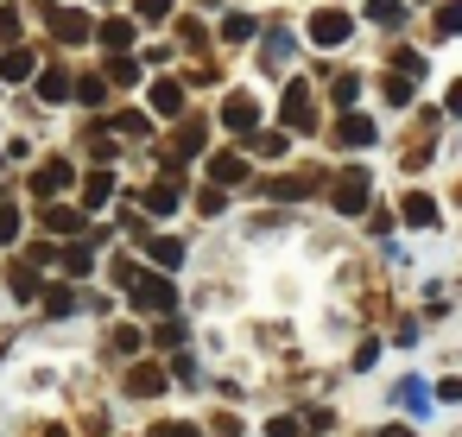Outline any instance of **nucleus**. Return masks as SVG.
I'll use <instances>...</instances> for the list:
<instances>
[{
  "label": "nucleus",
  "instance_id": "5",
  "mask_svg": "<svg viewBox=\"0 0 462 437\" xmlns=\"http://www.w3.org/2000/svg\"><path fill=\"white\" fill-rule=\"evenodd\" d=\"M336 209H342V216H361V209H367V172H361V165L336 178Z\"/></svg>",
  "mask_w": 462,
  "mask_h": 437
},
{
  "label": "nucleus",
  "instance_id": "42",
  "mask_svg": "<svg viewBox=\"0 0 462 437\" xmlns=\"http://www.w3.org/2000/svg\"><path fill=\"white\" fill-rule=\"evenodd\" d=\"M437 393H443V399H462V380H443Z\"/></svg>",
  "mask_w": 462,
  "mask_h": 437
},
{
  "label": "nucleus",
  "instance_id": "32",
  "mask_svg": "<svg viewBox=\"0 0 462 437\" xmlns=\"http://www.w3.org/2000/svg\"><path fill=\"white\" fill-rule=\"evenodd\" d=\"M178 153H203V121H184L178 127Z\"/></svg>",
  "mask_w": 462,
  "mask_h": 437
},
{
  "label": "nucleus",
  "instance_id": "14",
  "mask_svg": "<svg viewBox=\"0 0 462 437\" xmlns=\"http://www.w3.org/2000/svg\"><path fill=\"white\" fill-rule=\"evenodd\" d=\"M336 134H342V146H374V121H367V115H355V108L342 115V127H336Z\"/></svg>",
  "mask_w": 462,
  "mask_h": 437
},
{
  "label": "nucleus",
  "instance_id": "28",
  "mask_svg": "<svg viewBox=\"0 0 462 437\" xmlns=\"http://www.w3.org/2000/svg\"><path fill=\"white\" fill-rule=\"evenodd\" d=\"M437 33H443V39L462 33V0H443V7H437Z\"/></svg>",
  "mask_w": 462,
  "mask_h": 437
},
{
  "label": "nucleus",
  "instance_id": "1",
  "mask_svg": "<svg viewBox=\"0 0 462 437\" xmlns=\"http://www.w3.org/2000/svg\"><path fill=\"white\" fill-rule=\"evenodd\" d=\"M127 292H134V311H140V317H171V311H178V285H171L165 273H140Z\"/></svg>",
  "mask_w": 462,
  "mask_h": 437
},
{
  "label": "nucleus",
  "instance_id": "12",
  "mask_svg": "<svg viewBox=\"0 0 462 437\" xmlns=\"http://www.w3.org/2000/svg\"><path fill=\"white\" fill-rule=\"evenodd\" d=\"M39 70V58L26 51V45H14V51H0V77H7V83H26Z\"/></svg>",
  "mask_w": 462,
  "mask_h": 437
},
{
  "label": "nucleus",
  "instance_id": "21",
  "mask_svg": "<svg viewBox=\"0 0 462 437\" xmlns=\"http://www.w3.org/2000/svg\"><path fill=\"white\" fill-rule=\"evenodd\" d=\"M39 304H45V317H70V311H77V292H70V285H45Z\"/></svg>",
  "mask_w": 462,
  "mask_h": 437
},
{
  "label": "nucleus",
  "instance_id": "39",
  "mask_svg": "<svg viewBox=\"0 0 462 437\" xmlns=\"http://www.w3.org/2000/svg\"><path fill=\"white\" fill-rule=\"evenodd\" d=\"M146 437H203V431H197V424H152Z\"/></svg>",
  "mask_w": 462,
  "mask_h": 437
},
{
  "label": "nucleus",
  "instance_id": "25",
  "mask_svg": "<svg viewBox=\"0 0 462 437\" xmlns=\"http://www.w3.org/2000/svg\"><path fill=\"white\" fill-rule=\"evenodd\" d=\"M108 83H140V64L127 51H108Z\"/></svg>",
  "mask_w": 462,
  "mask_h": 437
},
{
  "label": "nucleus",
  "instance_id": "40",
  "mask_svg": "<svg viewBox=\"0 0 462 437\" xmlns=\"http://www.w3.org/2000/svg\"><path fill=\"white\" fill-rule=\"evenodd\" d=\"M260 153L266 159H285V134H260Z\"/></svg>",
  "mask_w": 462,
  "mask_h": 437
},
{
  "label": "nucleus",
  "instance_id": "26",
  "mask_svg": "<svg viewBox=\"0 0 462 437\" xmlns=\"http://www.w3.org/2000/svg\"><path fill=\"white\" fill-rule=\"evenodd\" d=\"M134 20H146V26H165V20H171V0H134Z\"/></svg>",
  "mask_w": 462,
  "mask_h": 437
},
{
  "label": "nucleus",
  "instance_id": "11",
  "mask_svg": "<svg viewBox=\"0 0 462 437\" xmlns=\"http://www.w3.org/2000/svg\"><path fill=\"white\" fill-rule=\"evenodd\" d=\"M209 178H216V191H222V184H247V159H241V153H216V159H209Z\"/></svg>",
  "mask_w": 462,
  "mask_h": 437
},
{
  "label": "nucleus",
  "instance_id": "8",
  "mask_svg": "<svg viewBox=\"0 0 462 437\" xmlns=\"http://www.w3.org/2000/svg\"><path fill=\"white\" fill-rule=\"evenodd\" d=\"M222 127L254 134V127H260V102H254V96H228V102H222Z\"/></svg>",
  "mask_w": 462,
  "mask_h": 437
},
{
  "label": "nucleus",
  "instance_id": "44",
  "mask_svg": "<svg viewBox=\"0 0 462 437\" xmlns=\"http://www.w3.org/2000/svg\"><path fill=\"white\" fill-rule=\"evenodd\" d=\"M39 437H70V431H64V424H45V431H39Z\"/></svg>",
  "mask_w": 462,
  "mask_h": 437
},
{
  "label": "nucleus",
  "instance_id": "35",
  "mask_svg": "<svg viewBox=\"0 0 462 437\" xmlns=\"http://www.w3.org/2000/svg\"><path fill=\"white\" fill-rule=\"evenodd\" d=\"M178 39H184V45H190V51H203V45H209V33H203V26H197V20H178Z\"/></svg>",
  "mask_w": 462,
  "mask_h": 437
},
{
  "label": "nucleus",
  "instance_id": "33",
  "mask_svg": "<svg viewBox=\"0 0 462 437\" xmlns=\"http://www.w3.org/2000/svg\"><path fill=\"white\" fill-rule=\"evenodd\" d=\"M7 241H20V209L0 203V247H7Z\"/></svg>",
  "mask_w": 462,
  "mask_h": 437
},
{
  "label": "nucleus",
  "instance_id": "10",
  "mask_svg": "<svg viewBox=\"0 0 462 437\" xmlns=\"http://www.w3.org/2000/svg\"><path fill=\"white\" fill-rule=\"evenodd\" d=\"M399 216H405L411 228H437V197L411 191V197H399Z\"/></svg>",
  "mask_w": 462,
  "mask_h": 437
},
{
  "label": "nucleus",
  "instance_id": "43",
  "mask_svg": "<svg viewBox=\"0 0 462 437\" xmlns=\"http://www.w3.org/2000/svg\"><path fill=\"white\" fill-rule=\"evenodd\" d=\"M449 115H462V83H449Z\"/></svg>",
  "mask_w": 462,
  "mask_h": 437
},
{
  "label": "nucleus",
  "instance_id": "38",
  "mask_svg": "<svg viewBox=\"0 0 462 437\" xmlns=\"http://www.w3.org/2000/svg\"><path fill=\"white\" fill-rule=\"evenodd\" d=\"M386 102L405 108V102H411V83H405V77H386Z\"/></svg>",
  "mask_w": 462,
  "mask_h": 437
},
{
  "label": "nucleus",
  "instance_id": "27",
  "mask_svg": "<svg viewBox=\"0 0 462 437\" xmlns=\"http://www.w3.org/2000/svg\"><path fill=\"white\" fill-rule=\"evenodd\" d=\"M399 399H405V412H430V405H424V399H430L424 380H399Z\"/></svg>",
  "mask_w": 462,
  "mask_h": 437
},
{
  "label": "nucleus",
  "instance_id": "23",
  "mask_svg": "<svg viewBox=\"0 0 462 437\" xmlns=\"http://www.w3.org/2000/svg\"><path fill=\"white\" fill-rule=\"evenodd\" d=\"M367 20L374 26H405V0H367Z\"/></svg>",
  "mask_w": 462,
  "mask_h": 437
},
{
  "label": "nucleus",
  "instance_id": "15",
  "mask_svg": "<svg viewBox=\"0 0 462 437\" xmlns=\"http://www.w3.org/2000/svg\"><path fill=\"white\" fill-rule=\"evenodd\" d=\"M146 254H152V266H159V273H178V266H184V247H178L171 235H159V241H146Z\"/></svg>",
  "mask_w": 462,
  "mask_h": 437
},
{
  "label": "nucleus",
  "instance_id": "31",
  "mask_svg": "<svg viewBox=\"0 0 462 437\" xmlns=\"http://www.w3.org/2000/svg\"><path fill=\"white\" fill-rule=\"evenodd\" d=\"M115 134L121 140H146V115H115Z\"/></svg>",
  "mask_w": 462,
  "mask_h": 437
},
{
  "label": "nucleus",
  "instance_id": "3",
  "mask_svg": "<svg viewBox=\"0 0 462 437\" xmlns=\"http://www.w3.org/2000/svg\"><path fill=\"white\" fill-rule=\"evenodd\" d=\"M348 33H355V20H348L342 7H317V14H310V45L336 51V45H348Z\"/></svg>",
  "mask_w": 462,
  "mask_h": 437
},
{
  "label": "nucleus",
  "instance_id": "45",
  "mask_svg": "<svg viewBox=\"0 0 462 437\" xmlns=\"http://www.w3.org/2000/svg\"><path fill=\"white\" fill-rule=\"evenodd\" d=\"M380 437H411V431H405V424H386V431H380Z\"/></svg>",
  "mask_w": 462,
  "mask_h": 437
},
{
  "label": "nucleus",
  "instance_id": "19",
  "mask_svg": "<svg viewBox=\"0 0 462 437\" xmlns=\"http://www.w3.org/2000/svg\"><path fill=\"white\" fill-rule=\"evenodd\" d=\"M45 228H51V235H77V228H83V209H70V203H51V209H45Z\"/></svg>",
  "mask_w": 462,
  "mask_h": 437
},
{
  "label": "nucleus",
  "instance_id": "17",
  "mask_svg": "<svg viewBox=\"0 0 462 437\" xmlns=\"http://www.w3.org/2000/svg\"><path fill=\"white\" fill-rule=\"evenodd\" d=\"M108 197H115V172H102V165H96V172L83 178V203L96 209V203H108Z\"/></svg>",
  "mask_w": 462,
  "mask_h": 437
},
{
  "label": "nucleus",
  "instance_id": "30",
  "mask_svg": "<svg viewBox=\"0 0 462 437\" xmlns=\"http://www.w3.org/2000/svg\"><path fill=\"white\" fill-rule=\"evenodd\" d=\"M77 96H83L89 108H102V102H108V77H83V83H77Z\"/></svg>",
  "mask_w": 462,
  "mask_h": 437
},
{
  "label": "nucleus",
  "instance_id": "6",
  "mask_svg": "<svg viewBox=\"0 0 462 437\" xmlns=\"http://www.w3.org/2000/svg\"><path fill=\"white\" fill-rule=\"evenodd\" d=\"M70 184H77V172H70L64 159H45V165L32 172V191H39V197H64Z\"/></svg>",
  "mask_w": 462,
  "mask_h": 437
},
{
  "label": "nucleus",
  "instance_id": "41",
  "mask_svg": "<svg viewBox=\"0 0 462 437\" xmlns=\"http://www.w3.org/2000/svg\"><path fill=\"white\" fill-rule=\"evenodd\" d=\"M266 437H298V418H291V412H285V418H273V424H266Z\"/></svg>",
  "mask_w": 462,
  "mask_h": 437
},
{
  "label": "nucleus",
  "instance_id": "9",
  "mask_svg": "<svg viewBox=\"0 0 462 437\" xmlns=\"http://www.w3.org/2000/svg\"><path fill=\"white\" fill-rule=\"evenodd\" d=\"M152 115H165V121H184V83L159 77V83H152Z\"/></svg>",
  "mask_w": 462,
  "mask_h": 437
},
{
  "label": "nucleus",
  "instance_id": "29",
  "mask_svg": "<svg viewBox=\"0 0 462 437\" xmlns=\"http://www.w3.org/2000/svg\"><path fill=\"white\" fill-rule=\"evenodd\" d=\"M393 77L418 83V77H424V58H418V51H399V58H393Z\"/></svg>",
  "mask_w": 462,
  "mask_h": 437
},
{
  "label": "nucleus",
  "instance_id": "18",
  "mask_svg": "<svg viewBox=\"0 0 462 437\" xmlns=\"http://www.w3.org/2000/svg\"><path fill=\"white\" fill-rule=\"evenodd\" d=\"M171 209H178V184H171V178H159V184L146 191V216H171Z\"/></svg>",
  "mask_w": 462,
  "mask_h": 437
},
{
  "label": "nucleus",
  "instance_id": "22",
  "mask_svg": "<svg viewBox=\"0 0 462 437\" xmlns=\"http://www.w3.org/2000/svg\"><path fill=\"white\" fill-rule=\"evenodd\" d=\"M58 266H64L70 279H89V273H96V254H89V247H64V254H58Z\"/></svg>",
  "mask_w": 462,
  "mask_h": 437
},
{
  "label": "nucleus",
  "instance_id": "13",
  "mask_svg": "<svg viewBox=\"0 0 462 437\" xmlns=\"http://www.w3.org/2000/svg\"><path fill=\"white\" fill-rule=\"evenodd\" d=\"M70 96H77V83L64 70H39V102H70Z\"/></svg>",
  "mask_w": 462,
  "mask_h": 437
},
{
  "label": "nucleus",
  "instance_id": "4",
  "mask_svg": "<svg viewBox=\"0 0 462 437\" xmlns=\"http://www.w3.org/2000/svg\"><path fill=\"white\" fill-rule=\"evenodd\" d=\"M279 121H285L291 134H317V121H323V115H317V102H310V89H304V83H291V89H285Z\"/></svg>",
  "mask_w": 462,
  "mask_h": 437
},
{
  "label": "nucleus",
  "instance_id": "36",
  "mask_svg": "<svg viewBox=\"0 0 462 437\" xmlns=\"http://www.w3.org/2000/svg\"><path fill=\"white\" fill-rule=\"evenodd\" d=\"M355 96H361V77H355V70H348V77H336V102H342V115H348V102H355Z\"/></svg>",
  "mask_w": 462,
  "mask_h": 437
},
{
  "label": "nucleus",
  "instance_id": "34",
  "mask_svg": "<svg viewBox=\"0 0 462 437\" xmlns=\"http://www.w3.org/2000/svg\"><path fill=\"white\" fill-rule=\"evenodd\" d=\"M14 39H20V7H0V45L14 51Z\"/></svg>",
  "mask_w": 462,
  "mask_h": 437
},
{
  "label": "nucleus",
  "instance_id": "16",
  "mask_svg": "<svg viewBox=\"0 0 462 437\" xmlns=\"http://www.w3.org/2000/svg\"><path fill=\"white\" fill-rule=\"evenodd\" d=\"M96 39H102L108 51H127V45H134V20H102V26H96Z\"/></svg>",
  "mask_w": 462,
  "mask_h": 437
},
{
  "label": "nucleus",
  "instance_id": "2",
  "mask_svg": "<svg viewBox=\"0 0 462 437\" xmlns=\"http://www.w3.org/2000/svg\"><path fill=\"white\" fill-rule=\"evenodd\" d=\"M45 26H51L58 45H89V39H96V20H89L83 7H45Z\"/></svg>",
  "mask_w": 462,
  "mask_h": 437
},
{
  "label": "nucleus",
  "instance_id": "24",
  "mask_svg": "<svg viewBox=\"0 0 462 437\" xmlns=\"http://www.w3.org/2000/svg\"><path fill=\"white\" fill-rule=\"evenodd\" d=\"M254 33H260V20H247V14H228V20H222V39H228V45H247Z\"/></svg>",
  "mask_w": 462,
  "mask_h": 437
},
{
  "label": "nucleus",
  "instance_id": "37",
  "mask_svg": "<svg viewBox=\"0 0 462 437\" xmlns=\"http://www.w3.org/2000/svg\"><path fill=\"white\" fill-rule=\"evenodd\" d=\"M222 209H228V197H222V191H216V184H209V191H203V197H197V216H222Z\"/></svg>",
  "mask_w": 462,
  "mask_h": 437
},
{
  "label": "nucleus",
  "instance_id": "7",
  "mask_svg": "<svg viewBox=\"0 0 462 437\" xmlns=\"http://www.w3.org/2000/svg\"><path fill=\"white\" fill-rule=\"evenodd\" d=\"M165 380H171V374H165L159 361H134V367H127V393H134V399H152V393H165Z\"/></svg>",
  "mask_w": 462,
  "mask_h": 437
},
{
  "label": "nucleus",
  "instance_id": "20",
  "mask_svg": "<svg viewBox=\"0 0 462 437\" xmlns=\"http://www.w3.org/2000/svg\"><path fill=\"white\" fill-rule=\"evenodd\" d=\"M7 285H14V298H26V304H39V273L20 260V266H7Z\"/></svg>",
  "mask_w": 462,
  "mask_h": 437
}]
</instances>
